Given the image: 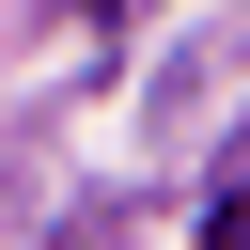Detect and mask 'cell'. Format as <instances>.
<instances>
[{
  "instance_id": "1",
  "label": "cell",
  "mask_w": 250,
  "mask_h": 250,
  "mask_svg": "<svg viewBox=\"0 0 250 250\" xmlns=\"http://www.w3.org/2000/svg\"><path fill=\"white\" fill-rule=\"evenodd\" d=\"M203 250H250V188H219V203H203Z\"/></svg>"
}]
</instances>
